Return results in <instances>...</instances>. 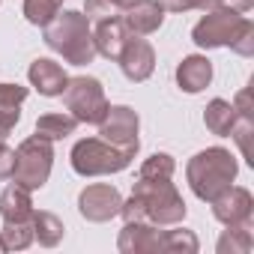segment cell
<instances>
[{
    "instance_id": "1",
    "label": "cell",
    "mask_w": 254,
    "mask_h": 254,
    "mask_svg": "<svg viewBox=\"0 0 254 254\" xmlns=\"http://www.w3.org/2000/svg\"><path fill=\"white\" fill-rule=\"evenodd\" d=\"M120 215L126 221H153L156 227H174L186 218V200L171 180L138 177L132 183V197L120 206Z\"/></svg>"
},
{
    "instance_id": "2",
    "label": "cell",
    "mask_w": 254,
    "mask_h": 254,
    "mask_svg": "<svg viewBox=\"0 0 254 254\" xmlns=\"http://www.w3.org/2000/svg\"><path fill=\"white\" fill-rule=\"evenodd\" d=\"M191 42L203 51L230 48L239 57H254V24H251V18H245V12L218 6V9H209L194 24Z\"/></svg>"
},
{
    "instance_id": "3",
    "label": "cell",
    "mask_w": 254,
    "mask_h": 254,
    "mask_svg": "<svg viewBox=\"0 0 254 254\" xmlns=\"http://www.w3.org/2000/svg\"><path fill=\"white\" fill-rule=\"evenodd\" d=\"M45 45L57 51L72 66H87L96 57V42L90 30V18L78 9H60L45 24Z\"/></svg>"
},
{
    "instance_id": "4",
    "label": "cell",
    "mask_w": 254,
    "mask_h": 254,
    "mask_svg": "<svg viewBox=\"0 0 254 254\" xmlns=\"http://www.w3.org/2000/svg\"><path fill=\"white\" fill-rule=\"evenodd\" d=\"M239 174V165L233 159L230 150L224 147H209V150H200L197 156L189 159L186 165V177H189V186L191 191L200 197V200H212L215 194H221L227 186H233Z\"/></svg>"
},
{
    "instance_id": "5",
    "label": "cell",
    "mask_w": 254,
    "mask_h": 254,
    "mask_svg": "<svg viewBox=\"0 0 254 254\" xmlns=\"http://www.w3.org/2000/svg\"><path fill=\"white\" fill-rule=\"evenodd\" d=\"M135 153L120 150L102 138H84L72 147V171L81 177H105V174H120L132 165Z\"/></svg>"
},
{
    "instance_id": "6",
    "label": "cell",
    "mask_w": 254,
    "mask_h": 254,
    "mask_svg": "<svg viewBox=\"0 0 254 254\" xmlns=\"http://www.w3.org/2000/svg\"><path fill=\"white\" fill-rule=\"evenodd\" d=\"M54 168V141H45L39 135H30L27 141L18 144L15 150V171L12 180L24 186L27 191H36L48 183Z\"/></svg>"
},
{
    "instance_id": "7",
    "label": "cell",
    "mask_w": 254,
    "mask_h": 254,
    "mask_svg": "<svg viewBox=\"0 0 254 254\" xmlns=\"http://www.w3.org/2000/svg\"><path fill=\"white\" fill-rule=\"evenodd\" d=\"M63 105H66V111L78 123H93V126H99L105 120L108 108H111L102 81L99 78H90V75L69 78V84L63 90Z\"/></svg>"
},
{
    "instance_id": "8",
    "label": "cell",
    "mask_w": 254,
    "mask_h": 254,
    "mask_svg": "<svg viewBox=\"0 0 254 254\" xmlns=\"http://www.w3.org/2000/svg\"><path fill=\"white\" fill-rule=\"evenodd\" d=\"M138 129H141V120H138V111L129 108V105H111L105 120L99 123V138L120 147V150H129L138 156V147H141V138H138Z\"/></svg>"
},
{
    "instance_id": "9",
    "label": "cell",
    "mask_w": 254,
    "mask_h": 254,
    "mask_svg": "<svg viewBox=\"0 0 254 254\" xmlns=\"http://www.w3.org/2000/svg\"><path fill=\"white\" fill-rule=\"evenodd\" d=\"M120 206H123V194L111 183H93V186H87L78 194V212L87 221H93V224H102V221L117 218L120 215Z\"/></svg>"
},
{
    "instance_id": "10",
    "label": "cell",
    "mask_w": 254,
    "mask_h": 254,
    "mask_svg": "<svg viewBox=\"0 0 254 254\" xmlns=\"http://www.w3.org/2000/svg\"><path fill=\"white\" fill-rule=\"evenodd\" d=\"M212 215L224 224V227H251V215H254V197L248 189L242 186H227L221 194H215L212 200Z\"/></svg>"
},
{
    "instance_id": "11",
    "label": "cell",
    "mask_w": 254,
    "mask_h": 254,
    "mask_svg": "<svg viewBox=\"0 0 254 254\" xmlns=\"http://www.w3.org/2000/svg\"><path fill=\"white\" fill-rule=\"evenodd\" d=\"M117 63H120L123 75L129 78L132 84H141V81H147V78L153 75V69H156V51H153V45H150L147 39L129 36V42H126V48L120 51Z\"/></svg>"
},
{
    "instance_id": "12",
    "label": "cell",
    "mask_w": 254,
    "mask_h": 254,
    "mask_svg": "<svg viewBox=\"0 0 254 254\" xmlns=\"http://www.w3.org/2000/svg\"><path fill=\"white\" fill-rule=\"evenodd\" d=\"M120 18L132 36H150L165 24V9L156 0H135L132 6H126L120 12Z\"/></svg>"
},
{
    "instance_id": "13",
    "label": "cell",
    "mask_w": 254,
    "mask_h": 254,
    "mask_svg": "<svg viewBox=\"0 0 254 254\" xmlns=\"http://www.w3.org/2000/svg\"><path fill=\"white\" fill-rule=\"evenodd\" d=\"M27 78H30V84H33L42 96H48V99L63 96V90H66V84H69L66 69H63L57 60H51V57L33 60L30 69H27Z\"/></svg>"
},
{
    "instance_id": "14",
    "label": "cell",
    "mask_w": 254,
    "mask_h": 254,
    "mask_svg": "<svg viewBox=\"0 0 254 254\" xmlns=\"http://www.w3.org/2000/svg\"><path fill=\"white\" fill-rule=\"evenodd\" d=\"M159 227L153 221H126L117 239V248L123 254H144V251H159Z\"/></svg>"
},
{
    "instance_id": "15",
    "label": "cell",
    "mask_w": 254,
    "mask_h": 254,
    "mask_svg": "<svg viewBox=\"0 0 254 254\" xmlns=\"http://www.w3.org/2000/svg\"><path fill=\"white\" fill-rule=\"evenodd\" d=\"M212 81V63L203 57V54H191V57H183L180 66H177V87L183 93H200L206 90Z\"/></svg>"
},
{
    "instance_id": "16",
    "label": "cell",
    "mask_w": 254,
    "mask_h": 254,
    "mask_svg": "<svg viewBox=\"0 0 254 254\" xmlns=\"http://www.w3.org/2000/svg\"><path fill=\"white\" fill-rule=\"evenodd\" d=\"M129 36H132V33L126 30V24H123L120 15H114V18H102L99 27H96V33H93L96 54H102V57H108V60H117L120 51L126 48V42H129Z\"/></svg>"
},
{
    "instance_id": "17",
    "label": "cell",
    "mask_w": 254,
    "mask_h": 254,
    "mask_svg": "<svg viewBox=\"0 0 254 254\" xmlns=\"http://www.w3.org/2000/svg\"><path fill=\"white\" fill-rule=\"evenodd\" d=\"M0 215L3 221H27L33 215V200H30V191L18 183L6 186L0 191Z\"/></svg>"
},
{
    "instance_id": "18",
    "label": "cell",
    "mask_w": 254,
    "mask_h": 254,
    "mask_svg": "<svg viewBox=\"0 0 254 254\" xmlns=\"http://www.w3.org/2000/svg\"><path fill=\"white\" fill-rule=\"evenodd\" d=\"M75 129H78V120L72 114H66V111L63 114H42L36 120V135L45 138V141H63Z\"/></svg>"
},
{
    "instance_id": "19",
    "label": "cell",
    "mask_w": 254,
    "mask_h": 254,
    "mask_svg": "<svg viewBox=\"0 0 254 254\" xmlns=\"http://www.w3.org/2000/svg\"><path fill=\"white\" fill-rule=\"evenodd\" d=\"M236 120V108L227 102V99H212L203 111V123H206V129L218 138H227L230 135V126Z\"/></svg>"
},
{
    "instance_id": "20",
    "label": "cell",
    "mask_w": 254,
    "mask_h": 254,
    "mask_svg": "<svg viewBox=\"0 0 254 254\" xmlns=\"http://www.w3.org/2000/svg\"><path fill=\"white\" fill-rule=\"evenodd\" d=\"M30 224H33V239H39V245H45V248H54L60 239H63V221L54 215V212H45V209H33V215H30Z\"/></svg>"
},
{
    "instance_id": "21",
    "label": "cell",
    "mask_w": 254,
    "mask_h": 254,
    "mask_svg": "<svg viewBox=\"0 0 254 254\" xmlns=\"http://www.w3.org/2000/svg\"><path fill=\"white\" fill-rule=\"evenodd\" d=\"M159 251H171V254H194L197 251V236L186 227L180 230H162L159 233Z\"/></svg>"
},
{
    "instance_id": "22",
    "label": "cell",
    "mask_w": 254,
    "mask_h": 254,
    "mask_svg": "<svg viewBox=\"0 0 254 254\" xmlns=\"http://www.w3.org/2000/svg\"><path fill=\"white\" fill-rule=\"evenodd\" d=\"M251 245H254L251 227H227V230L221 233L215 251H218V254H248Z\"/></svg>"
},
{
    "instance_id": "23",
    "label": "cell",
    "mask_w": 254,
    "mask_h": 254,
    "mask_svg": "<svg viewBox=\"0 0 254 254\" xmlns=\"http://www.w3.org/2000/svg\"><path fill=\"white\" fill-rule=\"evenodd\" d=\"M0 236L6 242V251H24L33 242V224H30V218L27 221H3Z\"/></svg>"
},
{
    "instance_id": "24",
    "label": "cell",
    "mask_w": 254,
    "mask_h": 254,
    "mask_svg": "<svg viewBox=\"0 0 254 254\" xmlns=\"http://www.w3.org/2000/svg\"><path fill=\"white\" fill-rule=\"evenodd\" d=\"M63 9V0H24V18L36 27H45Z\"/></svg>"
},
{
    "instance_id": "25",
    "label": "cell",
    "mask_w": 254,
    "mask_h": 254,
    "mask_svg": "<svg viewBox=\"0 0 254 254\" xmlns=\"http://www.w3.org/2000/svg\"><path fill=\"white\" fill-rule=\"evenodd\" d=\"M251 135H254V117L236 114V120H233V126H230V135H227V138L236 141L239 153H242L248 162H254V159H251Z\"/></svg>"
},
{
    "instance_id": "26",
    "label": "cell",
    "mask_w": 254,
    "mask_h": 254,
    "mask_svg": "<svg viewBox=\"0 0 254 254\" xmlns=\"http://www.w3.org/2000/svg\"><path fill=\"white\" fill-rule=\"evenodd\" d=\"M174 171H177V162H174V156H168V153H153L144 165H141V171H138V177H153V180H171L174 177Z\"/></svg>"
},
{
    "instance_id": "27",
    "label": "cell",
    "mask_w": 254,
    "mask_h": 254,
    "mask_svg": "<svg viewBox=\"0 0 254 254\" xmlns=\"http://www.w3.org/2000/svg\"><path fill=\"white\" fill-rule=\"evenodd\" d=\"M18 120H21V105H0V141H6Z\"/></svg>"
},
{
    "instance_id": "28",
    "label": "cell",
    "mask_w": 254,
    "mask_h": 254,
    "mask_svg": "<svg viewBox=\"0 0 254 254\" xmlns=\"http://www.w3.org/2000/svg\"><path fill=\"white\" fill-rule=\"evenodd\" d=\"M27 96L30 90L21 84H0V105H24Z\"/></svg>"
},
{
    "instance_id": "29",
    "label": "cell",
    "mask_w": 254,
    "mask_h": 254,
    "mask_svg": "<svg viewBox=\"0 0 254 254\" xmlns=\"http://www.w3.org/2000/svg\"><path fill=\"white\" fill-rule=\"evenodd\" d=\"M12 171H15V150L0 141V183L12 180Z\"/></svg>"
},
{
    "instance_id": "30",
    "label": "cell",
    "mask_w": 254,
    "mask_h": 254,
    "mask_svg": "<svg viewBox=\"0 0 254 254\" xmlns=\"http://www.w3.org/2000/svg\"><path fill=\"white\" fill-rule=\"evenodd\" d=\"M156 3L165 12H189V9H197V0H156Z\"/></svg>"
},
{
    "instance_id": "31",
    "label": "cell",
    "mask_w": 254,
    "mask_h": 254,
    "mask_svg": "<svg viewBox=\"0 0 254 254\" xmlns=\"http://www.w3.org/2000/svg\"><path fill=\"white\" fill-rule=\"evenodd\" d=\"M230 105L236 108V114H248V117H251V90H239Z\"/></svg>"
},
{
    "instance_id": "32",
    "label": "cell",
    "mask_w": 254,
    "mask_h": 254,
    "mask_svg": "<svg viewBox=\"0 0 254 254\" xmlns=\"http://www.w3.org/2000/svg\"><path fill=\"white\" fill-rule=\"evenodd\" d=\"M224 6H230V9H236V12H248V9L254 6V0H224Z\"/></svg>"
},
{
    "instance_id": "33",
    "label": "cell",
    "mask_w": 254,
    "mask_h": 254,
    "mask_svg": "<svg viewBox=\"0 0 254 254\" xmlns=\"http://www.w3.org/2000/svg\"><path fill=\"white\" fill-rule=\"evenodd\" d=\"M218 6H224V0H197V9H203V12L218 9Z\"/></svg>"
},
{
    "instance_id": "34",
    "label": "cell",
    "mask_w": 254,
    "mask_h": 254,
    "mask_svg": "<svg viewBox=\"0 0 254 254\" xmlns=\"http://www.w3.org/2000/svg\"><path fill=\"white\" fill-rule=\"evenodd\" d=\"M108 3H111V6H114L117 12H123L126 6H132V3H135V0H108Z\"/></svg>"
},
{
    "instance_id": "35",
    "label": "cell",
    "mask_w": 254,
    "mask_h": 254,
    "mask_svg": "<svg viewBox=\"0 0 254 254\" xmlns=\"http://www.w3.org/2000/svg\"><path fill=\"white\" fill-rule=\"evenodd\" d=\"M6 251V242H3V236H0V254H3Z\"/></svg>"
}]
</instances>
